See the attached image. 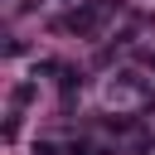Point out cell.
Returning <instances> with one entry per match:
<instances>
[{"mask_svg": "<svg viewBox=\"0 0 155 155\" xmlns=\"http://www.w3.org/2000/svg\"><path fill=\"white\" fill-rule=\"evenodd\" d=\"M107 15H111V0H92V5H78V10L68 15V29H73V34H97Z\"/></svg>", "mask_w": 155, "mask_h": 155, "instance_id": "1", "label": "cell"}]
</instances>
